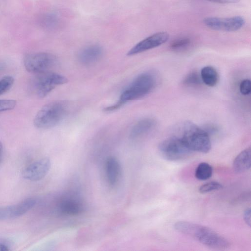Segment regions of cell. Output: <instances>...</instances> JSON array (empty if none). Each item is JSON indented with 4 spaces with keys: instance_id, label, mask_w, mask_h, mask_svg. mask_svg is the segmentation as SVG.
<instances>
[{
    "instance_id": "obj_1",
    "label": "cell",
    "mask_w": 251,
    "mask_h": 251,
    "mask_svg": "<svg viewBox=\"0 0 251 251\" xmlns=\"http://www.w3.org/2000/svg\"><path fill=\"white\" fill-rule=\"evenodd\" d=\"M174 227L178 232L187 235L208 247L218 250L228 248L230 243L212 229L196 223L178 221Z\"/></svg>"
},
{
    "instance_id": "obj_2",
    "label": "cell",
    "mask_w": 251,
    "mask_h": 251,
    "mask_svg": "<svg viewBox=\"0 0 251 251\" xmlns=\"http://www.w3.org/2000/svg\"><path fill=\"white\" fill-rule=\"evenodd\" d=\"M156 77L150 72H145L136 76L121 93L118 101L105 107V111H114L131 100L141 98L151 93L156 85Z\"/></svg>"
},
{
    "instance_id": "obj_3",
    "label": "cell",
    "mask_w": 251,
    "mask_h": 251,
    "mask_svg": "<svg viewBox=\"0 0 251 251\" xmlns=\"http://www.w3.org/2000/svg\"><path fill=\"white\" fill-rule=\"evenodd\" d=\"M68 104L66 101L55 100L45 105L36 114L33 123L37 128L49 129L59 124L67 115Z\"/></svg>"
},
{
    "instance_id": "obj_4",
    "label": "cell",
    "mask_w": 251,
    "mask_h": 251,
    "mask_svg": "<svg viewBox=\"0 0 251 251\" xmlns=\"http://www.w3.org/2000/svg\"><path fill=\"white\" fill-rule=\"evenodd\" d=\"M180 137L189 149L192 151L207 153L211 147L209 135L203 129L191 122L182 126Z\"/></svg>"
},
{
    "instance_id": "obj_5",
    "label": "cell",
    "mask_w": 251,
    "mask_h": 251,
    "mask_svg": "<svg viewBox=\"0 0 251 251\" xmlns=\"http://www.w3.org/2000/svg\"><path fill=\"white\" fill-rule=\"evenodd\" d=\"M68 82L64 76L56 73L47 71L37 74L32 81V89L40 98L47 96L56 86Z\"/></svg>"
},
{
    "instance_id": "obj_6",
    "label": "cell",
    "mask_w": 251,
    "mask_h": 251,
    "mask_svg": "<svg viewBox=\"0 0 251 251\" xmlns=\"http://www.w3.org/2000/svg\"><path fill=\"white\" fill-rule=\"evenodd\" d=\"M161 155L170 161H178L187 158L192 151L180 137L172 136L162 141L158 146Z\"/></svg>"
},
{
    "instance_id": "obj_7",
    "label": "cell",
    "mask_w": 251,
    "mask_h": 251,
    "mask_svg": "<svg viewBox=\"0 0 251 251\" xmlns=\"http://www.w3.org/2000/svg\"><path fill=\"white\" fill-rule=\"evenodd\" d=\"M57 61L56 56L53 54L41 52L26 55L24 63L28 72L39 74L49 71L56 65Z\"/></svg>"
},
{
    "instance_id": "obj_8",
    "label": "cell",
    "mask_w": 251,
    "mask_h": 251,
    "mask_svg": "<svg viewBox=\"0 0 251 251\" xmlns=\"http://www.w3.org/2000/svg\"><path fill=\"white\" fill-rule=\"evenodd\" d=\"M203 23L207 27L214 30L231 32L241 29L245 20L239 16L226 18L207 17L203 19Z\"/></svg>"
},
{
    "instance_id": "obj_9",
    "label": "cell",
    "mask_w": 251,
    "mask_h": 251,
    "mask_svg": "<svg viewBox=\"0 0 251 251\" xmlns=\"http://www.w3.org/2000/svg\"><path fill=\"white\" fill-rule=\"evenodd\" d=\"M169 35L166 32H158L141 40L127 52L128 56H132L156 48L166 43Z\"/></svg>"
},
{
    "instance_id": "obj_10",
    "label": "cell",
    "mask_w": 251,
    "mask_h": 251,
    "mask_svg": "<svg viewBox=\"0 0 251 251\" xmlns=\"http://www.w3.org/2000/svg\"><path fill=\"white\" fill-rule=\"evenodd\" d=\"M36 200L27 198L20 202L5 206H0V220L12 219L26 213L36 204Z\"/></svg>"
},
{
    "instance_id": "obj_11",
    "label": "cell",
    "mask_w": 251,
    "mask_h": 251,
    "mask_svg": "<svg viewBox=\"0 0 251 251\" xmlns=\"http://www.w3.org/2000/svg\"><path fill=\"white\" fill-rule=\"evenodd\" d=\"M51 162L48 158L37 160L25 168L23 173V177L30 181H38L44 178L49 171Z\"/></svg>"
},
{
    "instance_id": "obj_12",
    "label": "cell",
    "mask_w": 251,
    "mask_h": 251,
    "mask_svg": "<svg viewBox=\"0 0 251 251\" xmlns=\"http://www.w3.org/2000/svg\"><path fill=\"white\" fill-rule=\"evenodd\" d=\"M102 54L103 49L100 45L92 44L80 50L77 58L81 64L90 65L99 60Z\"/></svg>"
},
{
    "instance_id": "obj_13",
    "label": "cell",
    "mask_w": 251,
    "mask_h": 251,
    "mask_svg": "<svg viewBox=\"0 0 251 251\" xmlns=\"http://www.w3.org/2000/svg\"><path fill=\"white\" fill-rule=\"evenodd\" d=\"M105 171L108 183L111 186L115 185L119 180L121 172L120 164L116 157L110 156L107 158L105 162Z\"/></svg>"
},
{
    "instance_id": "obj_14",
    "label": "cell",
    "mask_w": 251,
    "mask_h": 251,
    "mask_svg": "<svg viewBox=\"0 0 251 251\" xmlns=\"http://www.w3.org/2000/svg\"><path fill=\"white\" fill-rule=\"evenodd\" d=\"M251 166V150L249 147L240 152L235 158L233 168L236 173H241L249 170Z\"/></svg>"
},
{
    "instance_id": "obj_15",
    "label": "cell",
    "mask_w": 251,
    "mask_h": 251,
    "mask_svg": "<svg viewBox=\"0 0 251 251\" xmlns=\"http://www.w3.org/2000/svg\"><path fill=\"white\" fill-rule=\"evenodd\" d=\"M155 121L151 118L143 119L138 121L132 127L130 137L134 139L138 138L151 131L155 125Z\"/></svg>"
},
{
    "instance_id": "obj_16",
    "label": "cell",
    "mask_w": 251,
    "mask_h": 251,
    "mask_svg": "<svg viewBox=\"0 0 251 251\" xmlns=\"http://www.w3.org/2000/svg\"><path fill=\"white\" fill-rule=\"evenodd\" d=\"M83 208L79 201L72 199L63 200L59 206L60 212L68 215H78L83 211Z\"/></svg>"
},
{
    "instance_id": "obj_17",
    "label": "cell",
    "mask_w": 251,
    "mask_h": 251,
    "mask_svg": "<svg viewBox=\"0 0 251 251\" xmlns=\"http://www.w3.org/2000/svg\"><path fill=\"white\" fill-rule=\"evenodd\" d=\"M62 20L60 15L55 12L44 14L40 20L41 26L48 30H54L61 25Z\"/></svg>"
},
{
    "instance_id": "obj_18",
    "label": "cell",
    "mask_w": 251,
    "mask_h": 251,
    "mask_svg": "<svg viewBox=\"0 0 251 251\" xmlns=\"http://www.w3.org/2000/svg\"><path fill=\"white\" fill-rule=\"evenodd\" d=\"M200 76L202 82L209 87L215 86L219 81L218 73L212 66H207L203 67L201 69Z\"/></svg>"
},
{
    "instance_id": "obj_19",
    "label": "cell",
    "mask_w": 251,
    "mask_h": 251,
    "mask_svg": "<svg viewBox=\"0 0 251 251\" xmlns=\"http://www.w3.org/2000/svg\"><path fill=\"white\" fill-rule=\"evenodd\" d=\"M212 173V167L207 163L201 162L196 168L195 176L200 180H205L210 178Z\"/></svg>"
},
{
    "instance_id": "obj_20",
    "label": "cell",
    "mask_w": 251,
    "mask_h": 251,
    "mask_svg": "<svg viewBox=\"0 0 251 251\" xmlns=\"http://www.w3.org/2000/svg\"><path fill=\"white\" fill-rule=\"evenodd\" d=\"M222 188L223 186L220 183L212 181L202 184L200 187L199 190L201 193L205 194L211 191L219 190Z\"/></svg>"
},
{
    "instance_id": "obj_21",
    "label": "cell",
    "mask_w": 251,
    "mask_h": 251,
    "mask_svg": "<svg viewBox=\"0 0 251 251\" xmlns=\"http://www.w3.org/2000/svg\"><path fill=\"white\" fill-rule=\"evenodd\" d=\"M14 82V78L11 75H5L0 79V96L8 91Z\"/></svg>"
},
{
    "instance_id": "obj_22",
    "label": "cell",
    "mask_w": 251,
    "mask_h": 251,
    "mask_svg": "<svg viewBox=\"0 0 251 251\" xmlns=\"http://www.w3.org/2000/svg\"><path fill=\"white\" fill-rule=\"evenodd\" d=\"M202 82L200 74L197 72H191L188 74L183 80V83L188 86L200 85Z\"/></svg>"
},
{
    "instance_id": "obj_23",
    "label": "cell",
    "mask_w": 251,
    "mask_h": 251,
    "mask_svg": "<svg viewBox=\"0 0 251 251\" xmlns=\"http://www.w3.org/2000/svg\"><path fill=\"white\" fill-rule=\"evenodd\" d=\"M190 43V39L189 38L186 37L180 38L172 42L171 48L173 50H180L188 47Z\"/></svg>"
},
{
    "instance_id": "obj_24",
    "label": "cell",
    "mask_w": 251,
    "mask_h": 251,
    "mask_svg": "<svg viewBox=\"0 0 251 251\" xmlns=\"http://www.w3.org/2000/svg\"><path fill=\"white\" fill-rule=\"evenodd\" d=\"M16 105V101L14 100H0V112L12 110Z\"/></svg>"
},
{
    "instance_id": "obj_25",
    "label": "cell",
    "mask_w": 251,
    "mask_h": 251,
    "mask_svg": "<svg viewBox=\"0 0 251 251\" xmlns=\"http://www.w3.org/2000/svg\"><path fill=\"white\" fill-rule=\"evenodd\" d=\"M240 93L244 96L249 95L251 92V82L250 79H245L243 80L239 86Z\"/></svg>"
},
{
    "instance_id": "obj_26",
    "label": "cell",
    "mask_w": 251,
    "mask_h": 251,
    "mask_svg": "<svg viewBox=\"0 0 251 251\" xmlns=\"http://www.w3.org/2000/svg\"><path fill=\"white\" fill-rule=\"evenodd\" d=\"M243 218L247 225L251 226V209L247 208L245 210L243 214Z\"/></svg>"
},
{
    "instance_id": "obj_27",
    "label": "cell",
    "mask_w": 251,
    "mask_h": 251,
    "mask_svg": "<svg viewBox=\"0 0 251 251\" xmlns=\"http://www.w3.org/2000/svg\"><path fill=\"white\" fill-rule=\"evenodd\" d=\"M210 2H213L218 3L222 4H229V3H236L240 1V0H205Z\"/></svg>"
},
{
    "instance_id": "obj_28",
    "label": "cell",
    "mask_w": 251,
    "mask_h": 251,
    "mask_svg": "<svg viewBox=\"0 0 251 251\" xmlns=\"http://www.w3.org/2000/svg\"><path fill=\"white\" fill-rule=\"evenodd\" d=\"M209 135L210 133H214L218 130L216 126L213 125H208L203 128Z\"/></svg>"
},
{
    "instance_id": "obj_29",
    "label": "cell",
    "mask_w": 251,
    "mask_h": 251,
    "mask_svg": "<svg viewBox=\"0 0 251 251\" xmlns=\"http://www.w3.org/2000/svg\"><path fill=\"white\" fill-rule=\"evenodd\" d=\"M9 250L8 247L3 244H0V251H7Z\"/></svg>"
},
{
    "instance_id": "obj_30",
    "label": "cell",
    "mask_w": 251,
    "mask_h": 251,
    "mask_svg": "<svg viewBox=\"0 0 251 251\" xmlns=\"http://www.w3.org/2000/svg\"><path fill=\"white\" fill-rule=\"evenodd\" d=\"M3 147L1 142L0 141V162L2 157Z\"/></svg>"
},
{
    "instance_id": "obj_31",
    "label": "cell",
    "mask_w": 251,
    "mask_h": 251,
    "mask_svg": "<svg viewBox=\"0 0 251 251\" xmlns=\"http://www.w3.org/2000/svg\"><path fill=\"white\" fill-rule=\"evenodd\" d=\"M5 66L4 63L0 62V72L5 68Z\"/></svg>"
}]
</instances>
